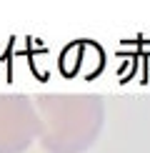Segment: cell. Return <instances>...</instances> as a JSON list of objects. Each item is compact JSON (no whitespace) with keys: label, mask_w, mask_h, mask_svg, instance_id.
<instances>
[{"label":"cell","mask_w":150,"mask_h":153,"mask_svg":"<svg viewBox=\"0 0 150 153\" xmlns=\"http://www.w3.org/2000/svg\"><path fill=\"white\" fill-rule=\"evenodd\" d=\"M35 108L43 123L40 146L45 153H85L105 126V100L95 93H45Z\"/></svg>","instance_id":"obj_1"},{"label":"cell","mask_w":150,"mask_h":153,"mask_svg":"<svg viewBox=\"0 0 150 153\" xmlns=\"http://www.w3.org/2000/svg\"><path fill=\"white\" fill-rule=\"evenodd\" d=\"M43 133L35 100L25 93H0V153H25Z\"/></svg>","instance_id":"obj_2"}]
</instances>
